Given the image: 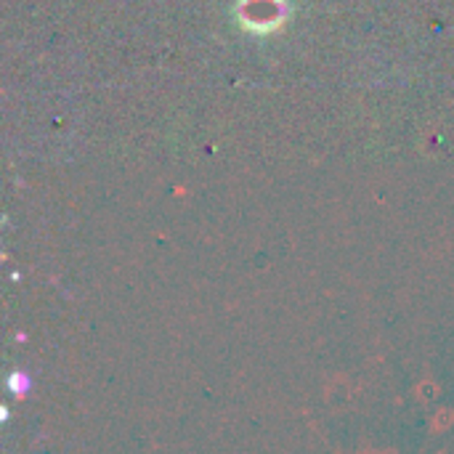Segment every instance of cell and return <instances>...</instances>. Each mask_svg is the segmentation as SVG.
<instances>
[{
  "mask_svg": "<svg viewBox=\"0 0 454 454\" xmlns=\"http://www.w3.org/2000/svg\"><path fill=\"white\" fill-rule=\"evenodd\" d=\"M8 386H11V388H13V391L19 394V396H24V394L29 391V380H27V375H24V372H19V370H16V372L11 375Z\"/></svg>",
  "mask_w": 454,
  "mask_h": 454,
  "instance_id": "obj_1",
  "label": "cell"
}]
</instances>
